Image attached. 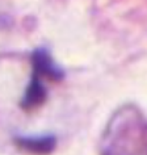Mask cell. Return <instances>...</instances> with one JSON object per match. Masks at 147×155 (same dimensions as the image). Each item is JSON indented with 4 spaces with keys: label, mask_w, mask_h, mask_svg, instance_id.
<instances>
[{
    "label": "cell",
    "mask_w": 147,
    "mask_h": 155,
    "mask_svg": "<svg viewBox=\"0 0 147 155\" xmlns=\"http://www.w3.org/2000/svg\"><path fill=\"white\" fill-rule=\"evenodd\" d=\"M46 100V88L41 83L40 76L34 75L30 80L28 88L25 91V95L21 100V107L24 109H33L42 105Z\"/></svg>",
    "instance_id": "3957f363"
},
{
    "label": "cell",
    "mask_w": 147,
    "mask_h": 155,
    "mask_svg": "<svg viewBox=\"0 0 147 155\" xmlns=\"http://www.w3.org/2000/svg\"><path fill=\"white\" fill-rule=\"evenodd\" d=\"M16 145L21 150L34 155H47L55 149L57 141L53 135L44 137H22L16 139Z\"/></svg>",
    "instance_id": "7a4b0ae2"
},
{
    "label": "cell",
    "mask_w": 147,
    "mask_h": 155,
    "mask_svg": "<svg viewBox=\"0 0 147 155\" xmlns=\"http://www.w3.org/2000/svg\"><path fill=\"white\" fill-rule=\"evenodd\" d=\"M32 63L34 68V75L46 76L51 80H60L63 78V71L54 63L53 58L45 49H38L32 55Z\"/></svg>",
    "instance_id": "6da1fadb"
}]
</instances>
